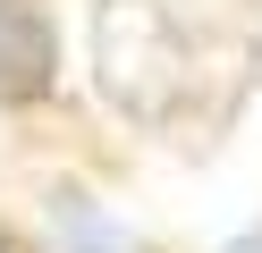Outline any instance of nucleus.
I'll return each mask as SVG.
<instances>
[{
  "label": "nucleus",
  "mask_w": 262,
  "mask_h": 253,
  "mask_svg": "<svg viewBox=\"0 0 262 253\" xmlns=\"http://www.w3.org/2000/svg\"><path fill=\"white\" fill-rule=\"evenodd\" d=\"M59 84V26L42 0H0V101H42Z\"/></svg>",
  "instance_id": "2"
},
{
  "label": "nucleus",
  "mask_w": 262,
  "mask_h": 253,
  "mask_svg": "<svg viewBox=\"0 0 262 253\" xmlns=\"http://www.w3.org/2000/svg\"><path fill=\"white\" fill-rule=\"evenodd\" d=\"M93 84L119 118L161 127L194 84V51L161 0H93Z\"/></svg>",
  "instance_id": "1"
},
{
  "label": "nucleus",
  "mask_w": 262,
  "mask_h": 253,
  "mask_svg": "<svg viewBox=\"0 0 262 253\" xmlns=\"http://www.w3.org/2000/svg\"><path fill=\"white\" fill-rule=\"evenodd\" d=\"M0 253H26V245H17V236H9V228H0Z\"/></svg>",
  "instance_id": "5"
},
{
  "label": "nucleus",
  "mask_w": 262,
  "mask_h": 253,
  "mask_svg": "<svg viewBox=\"0 0 262 253\" xmlns=\"http://www.w3.org/2000/svg\"><path fill=\"white\" fill-rule=\"evenodd\" d=\"M51 236H59V253H152L127 219H110L85 186H51Z\"/></svg>",
  "instance_id": "3"
},
{
  "label": "nucleus",
  "mask_w": 262,
  "mask_h": 253,
  "mask_svg": "<svg viewBox=\"0 0 262 253\" xmlns=\"http://www.w3.org/2000/svg\"><path fill=\"white\" fill-rule=\"evenodd\" d=\"M228 253H262V236H237V245H228Z\"/></svg>",
  "instance_id": "4"
}]
</instances>
